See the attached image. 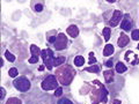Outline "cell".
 I'll list each match as a JSON object with an SVG mask.
<instances>
[{"mask_svg": "<svg viewBox=\"0 0 139 104\" xmlns=\"http://www.w3.org/2000/svg\"><path fill=\"white\" fill-rule=\"evenodd\" d=\"M58 75V77H59V81L63 83V85H68L70 82H71V80H72V77H73V74H74V72H73V69H72L71 67H63L62 69H58L57 71V73Z\"/></svg>", "mask_w": 139, "mask_h": 104, "instance_id": "6da1fadb", "label": "cell"}, {"mask_svg": "<svg viewBox=\"0 0 139 104\" xmlns=\"http://www.w3.org/2000/svg\"><path fill=\"white\" fill-rule=\"evenodd\" d=\"M42 59L44 61V65H46V68L50 69L52 68V65H53V52H52L50 49H45V50H42Z\"/></svg>", "mask_w": 139, "mask_h": 104, "instance_id": "7a4b0ae2", "label": "cell"}, {"mask_svg": "<svg viewBox=\"0 0 139 104\" xmlns=\"http://www.w3.org/2000/svg\"><path fill=\"white\" fill-rule=\"evenodd\" d=\"M14 87L20 91H27L30 88V82L27 77H19L14 81Z\"/></svg>", "mask_w": 139, "mask_h": 104, "instance_id": "3957f363", "label": "cell"}, {"mask_svg": "<svg viewBox=\"0 0 139 104\" xmlns=\"http://www.w3.org/2000/svg\"><path fill=\"white\" fill-rule=\"evenodd\" d=\"M57 87H58V82L56 80V76H53V75L48 76L42 82V88L44 89V90H52V89L57 88Z\"/></svg>", "mask_w": 139, "mask_h": 104, "instance_id": "277c9868", "label": "cell"}, {"mask_svg": "<svg viewBox=\"0 0 139 104\" xmlns=\"http://www.w3.org/2000/svg\"><path fill=\"white\" fill-rule=\"evenodd\" d=\"M66 46H67V37L64 34H59L57 36L56 43H54V48H56V50L60 51V50L66 49Z\"/></svg>", "mask_w": 139, "mask_h": 104, "instance_id": "5b68a950", "label": "cell"}, {"mask_svg": "<svg viewBox=\"0 0 139 104\" xmlns=\"http://www.w3.org/2000/svg\"><path fill=\"white\" fill-rule=\"evenodd\" d=\"M122 16H123V15H122V12H120V11H115L114 14H112L111 20H110V25H112V27H116V25L120 23Z\"/></svg>", "mask_w": 139, "mask_h": 104, "instance_id": "8992f818", "label": "cell"}, {"mask_svg": "<svg viewBox=\"0 0 139 104\" xmlns=\"http://www.w3.org/2000/svg\"><path fill=\"white\" fill-rule=\"evenodd\" d=\"M121 28L123 29V30H130V29L132 28V22H131V19H130V15L129 14H126L125 15V19H123V21H122V24H121Z\"/></svg>", "mask_w": 139, "mask_h": 104, "instance_id": "52a82bcc", "label": "cell"}, {"mask_svg": "<svg viewBox=\"0 0 139 104\" xmlns=\"http://www.w3.org/2000/svg\"><path fill=\"white\" fill-rule=\"evenodd\" d=\"M125 60L131 65H136L137 64V54L133 51H127L125 53Z\"/></svg>", "mask_w": 139, "mask_h": 104, "instance_id": "ba28073f", "label": "cell"}, {"mask_svg": "<svg viewBox=\"0 0 139 104\" xmlns=\"http://www.w3.org/2000/svg\"><path fill=\"white\" fill-rule=\"evenodd\" d=\"M129 40H130L129 37H127L124 33H122V34L120 35V38H118L117 44H118V46H120V48H124L125 45L129 44Z\"/></svg>", "mask_w": 139, "mask_h": 104, "instance_id": "9c48e42d", "label": "cell"}, {"mask_svg": "<svg viewBox=\"0 0 139 104\" xmlns=\"http://www.w3.org/2000/svg\"><path fill=\"white\" fill-rule=\"evenodd\" d=\"M66 31H67V34L70 35V37H72V38H75V37L79 35V28H78L77 25H74V24L70 25Z\"/></svg>", "mask_w": 139, "mask_h": 104, "instance_id": "30bf717a", "label": "cell"}, {"mask_svg": "<svg viewBox=\"0 0 139 104\" xmlns=\"http://www.w3.org/2000/svg\"><path fill=\"white\" fill-rule=\"evenodd\" d=\"M114 53V45L111 44H107L106 48H104L103 50V56H111V54Z\"/></svg>", "mask_w": 139, "mask_h": 104, "instance_id": "8fae6325", "label": "cell"}, {"mask_svg": "<svg viewBox=\"0 0 139 104\" xmlns=\"http://www.w3.org/2000/svg\"><path fill=\"white\" fill-rule=\"evenodd\" d=\"M104 79L108 83L112 82V80H114V72L112 71H106L104 72Z\"/></svg>", "mask_w": 139, "mask_h": 104, "instance_id": "7c38bea8", "label": "cell"}, {"mask_svg": "<svg viewBox=\"0 0 139 104\" xmlns=\"http://www.w3.org/2000/svg\"><path fill=\"white\" fill-rule=\"evenodd\" d=\"M85 64V58L82 56H77L74 58V65L78 66V67H81V66Z\"/></svg>", "mask_w": 139, "mask_h": 104, "instance_id": "4fadbf2b", "label": "cell"}, {"mask_svg": "<svg viewBox=\"0 0 139 104\" xmlns=\"http://www.w3.org/2000/svg\"><path fill=\"white\" fill-rule=\"evenodd\" d=\"M126 69H127L126 66L124 65L123 63H117L116 64V72H117V73H124Z\"/></svg>", "mask_w": 139, "mask_h": 104, "instance_id": "5bb4252c", "label": "cell"}, {"mask_svg": "<svg viewBox=\"0 0 139 104\" xmlns=\"http://www.w3.org/2000/svg\"><path fill=\"white\" fill-rule=\"evenodd\" d=\"M30 51H31V53H33V56L34 57H37V58H38L39 54H42V51H41L36 45H31L30 46Z\"/></svg>", "mask_w": 139, "mask_h": 104, "instance_id": "9a60e30c", "label": "cell"}, {"mask_svg": "<svg viewBox=\"0 0 139 104\" xmlns=\"http://www.w3.org/2000/svg\"><path fill=\"white\" fill-rule=\"evenodd\" d=\"M65 63V58L64 57H58L54 58V61H53V66H60Z\"/></svg>", "mask_w": 139, "mask_h": 104, "instance_id": "2e32d148", "label": "cell"}, {"mask_svg": "<svg viewBox=\"0 0 139 104\" xmlns=\"http://www.w3.org/2000/svg\"><path fill=\"white\" fill-rule=\"evenodd\" d=\"M86 71L92 72V73H98V72H100V67H98L97 65H93V66H91V67H87Z\"/></svg>", "mask_w": 139, "mask_h": 104, "instance_id": "e0dca14e", "label": "cell"}, {"mask_svg": "<svg viewBox=\"0 0 139 104\" xmlns=\"http://www.w3.org/2000/svg\"><path fill=\"white\" fill-rule=\"evenodd\" d=\"M5 57H6V59H7L8 61H14V60H15V56L12 54L9 51H5Z\"/></svg>", "mask_w": 139, "mask_h": 104, "instance_id": "ac0fdd59", "label": "cell"}, {"mask_svg": "<svg viewBox=\"0 0 139 104\" xmlns=\"http://www.w3.org/2000/svg\"><path fill=\"white\" fill-rule=\"evenodd\" d=\"M6 104H22V103H21V101H20L19 98L12 97V98H9V100L7 101V103H6Z\"/></svg>", "mask_w": 139, "mask_h": 104, "instance_id": "d6986e66", "label": "cell"}, {"mask_svg": "<svg viewBox=\"0 0 139 104\" xmlns=\"http://www.w3.org/2000/svg\"><path fill=\"white\" fill-rule=\"evenodd\" d=\"M103 36H104V39L106 40L110 39V28H104L103 29Z\"/></svg>", "mask_w": 139, "mask_h": 104, "instance_id": "ffe728a7", "label": "cell"}, {"mask_svg": "<svg viewBox=\"0 0 139 104\" xmlns=\"http://www.w3.org/2000/svg\"><path fill=\"white\" fill-rule=\"evenodd\" d=\"M96 63V58L94 57V53L93 52H91L89 53V61H88V65H93V64Z\"/></svg>", "mask_w": 139, "mask_h": 104, "instance_id": "44dd1931", "label": "cell"}, {"mask_svg": "<svg viewBox=\"0 0 139 104\" xmlns=\"http://www.w3.org/2000/svg\"><path fill=\"white\" fill-rule=\"evenodd\" d=\"M132 39L133 40H139V30L138 29H135L132 31Z\"/></svg>", "mask_w": 139, "mask_h": 104, "instance_id": "7402d4cb", "label": "cell"}, {"mask_svg": "<svg viewBox=\"0 0 139 104\" xmlns=\"http://www.w3.org/2000/svg\"><path fill=\"white\" fill-rule=\"evenodd\" d=\"M8 74H9V76H12V77L17 76V69L16 68H11L9 71H8Z\"/></svg>", "mask_w": 139, "mask_h": 104, "instance_id": "603a6c76", "label": "cell"}, {"mask_svg": "<svg viewBox=\"0 0 139 104\" xmlns=\"http://www.w3.org/2000/svg\"><path fill=\"white\" fill-rule=\"evenodd\" d=\"M58 104H73V103L70 100H67V98H63V100H60L59 102H58Z\"/></svg>", "mask_w": 139, "mask_h": 104, "instance_id": "cb8c5ba5", "label": "cell"}, {"mask_svg": "<svg viewBox=\"0 0 139 104\" xmlns=\"http://www.w3.org/2000/svg\"><path fill=\"white\" fill-rule=\"evenodd\" d=\"M63 94V88L60 87V88H57V90H56V92H54V96H57V97H59L60 95Z\"/></svg>", "mask_w": 139, "mask_h": 104, "instance_id": "d4e9b609", "label": "cell"}, {"mask_svg": "<svg viewBox=\"0 0 139 104\" xmlns=\"http://www.w3.org/2000/svg\"><path fill=\"white\" fill-rule=\"evenodd\" d=\"M28 61L30 63V64H36L37 61H38V58H37V57H31L30 59L28 60Z\"/></svg>", "mask_w": 139, "mask_h": 104, "instance_id": "484cf974", "label": "cell"}, {"mask_svg": "<svg viewBox=\"0 0 139 104\" xmlns=\"http://www.w3.org/2000/svg\"><path fill=\"white\" fill-rule=\"evenodd\" d=\"M35 9H36V12H42L43 11V6L41 4H37L36 6H35Z\"/></svg>", "mask_w": 139, "mask_h": 104, "instance_id": "4316f807", "label": "cell"}, {"mask_svg": "<svg viewBox=\"0 0 139 104\" xmlns=\"http://www.w3.org/2000/svg\"><path fill=\"white\" fill-rule=\"evenodd\" d=\"M0 91H1V95H0V100H4V97H5V94H6V90H5V89L4 88H2V87H1V88H0Z\"/></svg>", "mask_w": 139, "mask_h": 104, "instance_id": "83f0119b", "label": "cell"}, {"mask_svg": "<svg viewBox=\"0 0 139 104\" xmlns=\"http://www.w3.org/2000/svg\"><path fill=\"white\" fill-rule=\"evenodd\" d=\"M56 39H57V37H53V36L49 37V42L50 43H56Z\"/></svg>", "mask_w": 139, "mask_h": 104, "instance_id": "f1b7e54d", "label": "cell"}, {"mask_svg": "<svg viewBox=\"0 0 139 104\" xmlns=\"http://www.w3.org/2000/svg\"><path fill=\"white\" fill-rule=\"evenodd\" d=\"M106 66H107V67H112V60H109V61H107Z\"/></svg>", "mask_w": 139, "mask_h": 104, "instance_id": "f546056e", "label": "cell"}, {"mask_svg": "<svg viewBox=\"0 0 139 104\" xmlns=\"http://www.w3.org/2000/svg\"><path fill=\"white\" fill-rule=\"evenodd\" d=\"M43 69H44V66H39V68H38V71H43Z\"/></svg>", "mask_w": 139, "mask_h": 104, "instance_id": "4dcf8cb0", "label": "cell"}, {"mask_svg": "<svg viewBox=\"0 0 139 104\" xmlns=\"http://www.w3.org/2000/svg\"><path fill=\"white\" fill-rule=\"evenodd\" d=\"M114 104H121V103H120V101H115V103H114Z\"/></svg>", "mask_w": 139, "mask_h": 104, "instance_id": "1f68e13d", "label": "cell"}, {"mask_svg": "<svg viewBox=\"0 0 139 104\" xmlns=\"http://www.w3.org/2000/svg\"><path fill=\"white\" fill-rule=\"evenodd\" d=\"M138 50H139V44H138Z\"/></svg>", "mask_w": 139, "mask_h": 104, "instance_id": "d6a6232c", "label": "cell"}]
</instances>
